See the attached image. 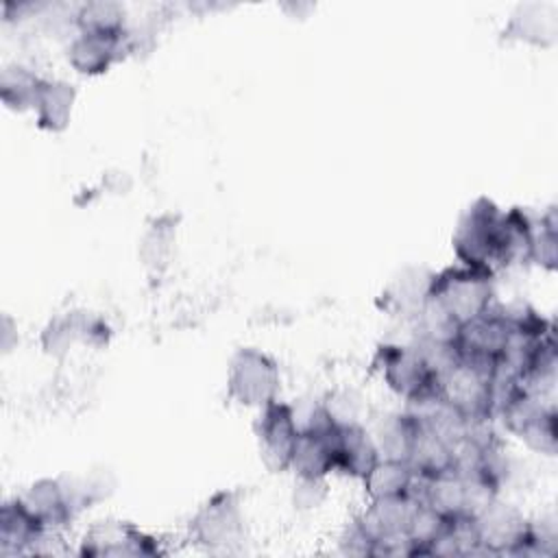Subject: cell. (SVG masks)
Segmentation results:
<instances>
[{
    "label": "cell",
    "mask_w": 558,
    "mask_h": 558,
    "mask_svg": "<svg viewBox=\"0 0 558 558\" xmlns=\"http://www.w3.org/2000/svg\"><path fill=\"white\" fill-rule=\"evenodd\" d=\"M323 410L336 425H349V423H362V399L353 390H333L320 401Z\"/></svg>",
    "instance_id": "cell-24"
},
{
    "label": "cell",
    "mask_w": 558,
    "mask_h": 558,
    "mask_svg": "<svg viewBox=\"0 0 558 558\" xmlns=\"http://www.w3.org/2000/svg\"><path fill=\"white\" fill-rule=\"evenodd\" d=\"M57 536L28 508L22 495L7 499L0 512V556L39 554V545Z\"/></svg>",
    "instance_id": "cell-10"
},
{
    "label": "cell",
    "mask_w": 558,
    "mask_h": 558,
    "mask_svg": "<svg viewBox=\"0 0 558 558\" xmlns=\"http://www.w3.org/2000/svg\"><path fill=\"white\" fill-rule=\"evenodd\" d=\"M44 81L22 63L7 65L0 74V98L11 111H33Z\"/></svg>",
    "instance_id": "cell-19"
},
{
    "label": "cell",
    "mask_w": 558,
    "mask_h": 558,
    "mask_svg": "<svg viewBox=\"0 0 558 558\" xmlns=\"http://www.w3.org/2000/svg\"><path fill=\"white\" fill-rule=\"evenodd\" d=\"M190 541L207 551H229L246 536V519L235 493L211 495L187 523Z\"/></svg>",
    "instance_id": "cell-7"
},
{
    "label": "cell",
    "mask_w": 558,
    "mask_h": 558,
    "mask_svg": "<svg viewBox=\"0 0 558 558\" xmlns=\"http://www.w3.org/2000/svg\"><path fill=\"white\" fill-rule=\"evenodd\" d=\"M530 262L541 266V268H545V270H554L556 268V262H558V233H556L554 209H549L534 225V235H532V246H530Z\"/></svg>",
    "instance_id": "cell-22"
},
{
    "label": "cell",
    "mask_w": 558,
    "mask_h": 558,
    "mask_svg": "<svg viewBox=\"0 0 558 558\" xmlns=\"http://www.w3.org/2000/svg\"><path fill=\"white\" fill-rule=\"evenodd\" d=\"M81 556H159L163 547L157 536L129 521H96L78 545Z\"/></svg>",
    "instance_id": "cell-9"
},
{
    "label": "cell",
    "mask_w": 558,
    "mask_h": 558,
    "mask_svg": "<svg viewBox=\"0 0 558 558\" xmlns=\"http://www.w3.org/2000/svg\"><path fill=\"white\" fill-rule=\"evenodd\" d=\"M432 275L434 272L423 268V266L401 268L381 292L384 307L388 312H395V314L403 316V318L416 320V316L421 314V310L427 303Z\"/></svg>",
    "instance_id": "cell-14"
},
{
    "label": "cell",
    "mask_w": 558,
    "mask_h": 558,
    "mask_svg": "<svg viewBox=\"0 0 558 558\" xmlns=\"http://www.w3.org/2000/svg\"><path fill=\"white\" fill-rule=\"evenodd\" d=\"M536 218L525 209H501L495 201L480 196L460 216L451 246L458 264L497 272L512 264L530 262Z\"/></svg>",
    "instance_id": "cell-1"
},
{
    "label": "cell",
    "mask_w": 558,
    "mask_h": 558,
    "mask_svg": "<svg viewBox=\"0 0 558 558\" xmlns=\"http://www.w3.org/2000/svg\"><path fill=\"white\" fill-rule=\"evenodd\" d=\"M22 499L37 514V519L54 534L70 527L72 521L81 514V508L76 506V501L72 497L65 475L41 477V480L33 482L28 486V490L22 495Z\"/></svg>",
    "instance_id": "cell-11"
},
{
    "label": "cell",
    "mask_w": 558,
    "mask_h": 558,
    "mask_svg": "<svg viewBox=\"0 0 558 558\" xmlns=\"http://www.w3.org/2000/svg\"><path fill=\"white\" fill-rule=\"evenodd\" d=\"M438 399L469 425L490 423L497 408V379L490 371L458 357L438 375Z\"/></svg>",
    "instance_id": "cell-4"
},
{
    "label": "cell",
    "mask_w": 558,
    "mask_h": 558,
    "mask_svg": "<svg viewBox=\"0 0 558 558\" xmlns=\"http://www.w3.org/2000/svg\"><path fill=\"white\" fill-rule=\"evenodd\" d=\"M129 50V35H102L89 31H76L68 46V63L74 72L85 76H98L107 72L120 52Z\"/></svg>",
    "instance_id": "cell-12"
},
{
    "label": "cell",
    "mask_w": 558,
    "mask_h": 558,
    "mask_svg": "<svg viewBox=\"0 0 558 558\" xmlns=\"http://www.w3.org/2000/svg\"><path fill=\"white\" fill-rule=\"evenodd\" d=\"M76 102V89L63 78H46L35 102V120L41 131L61 133L70 120Z\"/></svg>",
    "instance_id": "cell-18"
},
{
    "label": "cell",
    "mask_w": 558,
    "mask_h": 558,
    "mask_svg": "<svg viewBox=\"0 0 558 558\" xmlns=\"http://www.w3.org/2000/svg\"><path fill=\"white\" fill-rule=\"evenodd\" d=\"M76 31L102 35H129L126 11L118 2H85L74 15Z\"/></svg>",
    "instance_id": "cell-20"
},
{
    "label": "cell",
    "mask_w": 558,
    "mask_h": 558,
    "mask_svg": "<svg viewBox=\"0 0 558 558\" xmlns=\"http://www.w3.org/2000/svg\"><path fill=\"white\" fill-rule=\"evenodd\" d=\"M558 432H556V410L554 405H547L517 438L525 442L527 449L543 453V456H554L556 445H558Z\"/></svg>",
    "instance_id": "cell-23"
},
{
    "label": "cell",
    "mask_w": 558,
    "mask_h": 558,
    "mask_svg": "<svg viewBox=\"0 0 558 558\" xmlns=\"http://www.w3.org/2000/svg\"><path fill=\"white\" fill-rule=\"evenodd\" d=\"M408 462L414 469L418 480H432V477L451 473L456 471V445L421 418V427L410 449Z\"/></svg>",
    "instance_id": "cell-15"
},
{
    "label": "cell",
    "mask_w": 558,
    "mask_h": 558,
    "mask_svg": "<svg viewBox=\"0 0 558 558\" xmlns=\"http://www.w3.org/2000/svg\"><path fill=\"white\" fill-rule=\"evenodd\" d=\"M375 368L386 388L403 399L408 408L438 397V373L414 342L381 344L375 353Z\"/></svg>",
    "instance_id": "cell-3"
},
{
    "label": "cell",
    "mask_w": 558,
    "mask_h": 558,
    "mask_svg": "<svg viewBox=\"0 0 558 558\" xmlns=\"http://www.w3.org/2000/svg\"><path fill=\"white\" fill-rule=\"evenodd\" d=\"M543 9L545 7H541V4H521L506 28V35L514 37L519 41L547 46L545 37L554 39L556 20H554V13L545 17Z\"/></svg>",
    "instance_id": "cell-21"
},
{
    "label": "cell",
    "mask_w": 558,
    "mask_h": 558,
    "mask_svg": "<svg viewBox=\"0 0 558 558\" xmlns=\"http://www.w3.org/2000/svg\"><path fill=\"white\" fill-rule=\"evenodd\" d=\"M418 427H421L418 414L412 408H405V410L386 412L379 418H375L371 434L377 442L381 458L408 460L414 438L418 434Z\"/></svg>",
    "instance_id": "cell-16"
},
{
    "label": "cell",
    "mask_w": 558,
    "mask_h": 558,
    "mask_svg": "<svg viewBox=\"0 0 558 558\" xmlns=\"http://www.w3.org/2000/svg\"><path fill=\"white\" fill-rule=\"evenodd\" d=\"M174 235V231H172V225H163V220H157L150 229H148V233H146V238L144 240H148V242H163V240H168V238H172ZM170 244H159L157 246V255H155V259H153V264L159 268L161 264H166L163 259L170 255Z\"/></svg>",
    "instance_id": "cell-25"
},
{
    "label": "cell",
    "mask_w": 558,
    "mask_h": 558,
    "mask_svg": "<svg viewBox=\"0 0 558 558\" xmlns=\"http://www.w3.org/2000/svg\"><path fill=\"white\" fill-rule=\"evenodd\" d=\"M480 554L490 556H532V521L497 497L482 506L473 517Z\"/></svg>",
    "instance_id": "cell-5"
},
{
    "label": "cell",
    "mask_w": 558,
    "mask_h": 558,
    "mask_svg": "<svg viewBox=\"0 0 558 558\" xmlns=\"http://www.w3.org/2000/svg\"><path fill=\"white\" fill-rule=\"evenodd\" d=\"M495 275L471 266H449L432 275L427 301L458 329L495 305Z\"/></svg>",
    "instance_id": "cell-2"
},
{
    "label": "cell",
    "mask_w": 558,
    "mask_h": 558,
    "mask_svg": "<svg viewBox=\"0 0 558 558\" xmlns=\"http://www.w3.org/2000/svg\"><path fill=\"white\" fill-rule=\"evenodd\" d=\"M368 499L414 495L418 488V477L408 460L379 458V462L362 480Z\"/></svg>",
    "instance_id": "cell-17"
},
{
    "label": "cell",
    "mask_w": 558,
    "mask_h": 558,
    "mask_svg": "<svg viewBox=\"0 0 558 558\" xmlns=\"http://www.w3.org/2000/svg\"><path fill=\"white\" fill-rule=\"evenodd\" d=\"M299 429L292 403L275 399L257 410L253 432L259 445V458L272 473L290 471Z\"/></svg>",
    "instance_id": "cell-8"
},
{
    "label": "cell",
    "mask_w": 558,
    "mask_h": 558,
    "mask_svg": "<svg viewBox=\"0 0 558 558\" xmlns=\"http://www.w3.org/2000/svg\"><path fill=\"white\" fill-rule=\"evenodd\" d=\"M281 375L279 364L262 349H238L227 368V395L244 408H264L279 399Z\"/></svg>",
    "instance_id": "cell-6"
},
{
    "label": "cell",
    "mask_w": 558,
    "mask_h": 558,
    "mask_svg": "<svg viewBox=\"0 0 558 558\" xmlns=\"http://www.w3.org/2000/svg\"><path fill=\"white\" fill-rule=\"evenodd\" d=\"M381 453L371 429L364 423L338 425L336 429V471L364 480V475L379 462Z\"/></svg>",
    "instance_id": "cell-13"
}]
</instances>
